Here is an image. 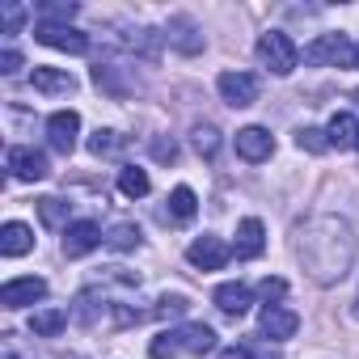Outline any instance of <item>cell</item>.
Listing matches in <instances>:
<instances>
[{
	"mask_svg": "<svg viewBox=\"0 0 359 359\" xmlns=\"http://www.w3.org/2000/svg\"><path fill=\"white\" fill-rule=\"evenodd\" d=\"M292 250H296L300 266L309 271V279L321 287L342 283L346 271L355 266V233L342 216H330V212L300 220L292 233Z\"/></svg>",
	"mask_w": 359,
	"mask_h": 359,
	"instance_id": "1",
	"label": "cell"
},
{
	"mask_svg": "<svg viewBox=\"0 0 359 359\" xmlns=\"http://www.w3.org/2000/svg\"><path fill=\"white\" fill-rule=\"evenodd\" d=\"M216 346V330L203 321H187V325H169L165 334H156L148 342L152 359H177V355H208Z\"/></svg>",
	"mask_w": 359,
	"mask_h": 359,
	"instance_id": "2",
	"label": "cell"
},
{
	"mask_svg": "<svg viewBox=\"0 0 359 359\" xmlns=\"http://www.w3.org/2000/svg\"><path fill=\"white\" fill-rule=\"evenodd\" d=\"M258 60H262V68H271L275 76H292L296 64H300V47H296L283 30H266V34L258 39Z\"/></svg>",
	"mask_w": 359,
	"mask_h": 359,
	"instance_id": "3",
	"label": "cell"
},
{
	"mask_svg": "<svg viewBox=\"0 0 359 359\" xmlns=\"http://www.w3.org/2000/svg\"><path fill=\"white\" fill-rule=\"evenodd\" d=\"M304 64H313V68H346V64H355V47H351L346 34H317L304 47Z\"/></svg>",
	"mask_w": 359,
	"mask_h": 359,
	"instance_id": "4",
	"label": "cell"
},
{
	"mask_svg": "<svg viewBox=\"0 0 359 359\" xmlns=\"http://www.w3.org/2000/svg\"><path fill=\"white\" fill-rule=\"evenodd\" d=\"M9 177H18V182H43V177L51 173L47 169V156L39 152V148H26V144H18V148H9Z\"/></svg>",
	"mask_w": 359,
	"mask_h": 359,
	"instance_id": "5",
	"label": "cell"
},
{
	"mask_svg": "<svg viewBox=\"0 0 359 359\" xmlns=\"http://www.w3.org/2000/svg\"><path fill=\"white\" fill-rule=\"evenodd\" d=\"M216 89H220V97L229 102V106H254L258 102V76L254 72H220V81H216Z\"/></svg>",
	"mask_w": 359,
	"mask_h": 359,
	"instance_id": "6",
	"label": "cell"
},
{
	"mask_svg": "<svg viewBox=\"0 0 359 359\" xmlns=\"http://www.w3.org/2000/svg\"><path fill=\"white\" fill-rule=\"evenodd\" d=\"M229 258H233V250H229L220 237H212V233H208V237H195V241L187 245V262L199 266V271H220Z\"/></svg>",
	"mask_w": 359,
	"mask_h": 359,
	"instance_id": "7",
	"label": "cell"
},
{
	"mask_svg": "<svg viewBox=\"0 0 359 359\" xmlns=\"http://www.w3.org/2000/svg\"><path fill=\"white\" fill-rule=\"evenodd\" d=\"M97 245H106V237H102V229L93 220H76V224L64 229V258H85Z\"/></svg>",
	"mask_w": 359,
	"mask_h": 359,
	"instance_id": "8",
	"label": "cell"
},
{
	"mask_svg": "<svg viewBox=\"0 0 359 359\" xmlns=\"http://www.w3.org/2000/svg\"><path fill=\"white\" fill-rule=\"evenodd\" d=\"M47 296V279L39 275H26V279H9L0 287V304L5 309H26V304H39Z\"/></svg>",
	"mask_w": 359,
	"mask_h": 359,
	"instance_id": "9",
	"label": "cell"
},
{
	"mask_svg": "<svg viewBox=\"0 0 359 359\" xmlns=\"http://www.w3.org/2000/svg\"><path fill=\"white\" fill-rule=\"evenodd\" d=\"M34 39H39L43 47L68 51V55H85V51H89V34H81V30H72V26H43V22H39Z\"/></svg>",
	"mask_w": 359,
	"mask_h": 359,
	"instance_id": "10",
	"label": "cell"
},
{
	"mask_svg": "<svg viewBox=\"0 0 359 359\" xmlns=\"http://www.w3.org/2000/svg\"><path fill=\"white\" fill-rule=\"evenodd\" d=\"M76 135H81V114L76 110H55L51 118H47V140H51V148L55 152H72L76 148Z\"/></svg>",
	"mask_w": 359,
	"mask_h": 359,
	"instance_id": "11",
	"label": "cell"
},
{
	"mask_svg": "<svg viewBox=\"0 0 359 359\" xmlns=\"http://www.w3.org/2000/svg\"><path fill=\"white\" fill-rule=\"evenodd\" d=\"M258 330H262L271 342H287V338L300 330V317H296L292 309H283V304H266L262 317H258Z\"/></svg>",
	"mask_w": 359,
	"mask_h": 359,
	"instance_id": "12",
	"label": "cell"
},
{
	"mask_svg": "<svg viewBox=\"0 0 359 359\" xmlns=\"http://www.w3.org/2000/svg\"><path fill=\"white\" fill-rule=\"evenodd\" d=\"M262 250H266V229H262L258 216H245V220L237 224V245H233V254H237L241 262H250V258H262Z\"/></svg>",
	"mask_w": 359,
	"mask_h": 359,
	"instance_id": "13",
	"label": "cell"
},
{
	"mask_svg": "<svg viewBox=\"0 0 359 359\" xmlns=\"http://www.w3.org/2000/svg\"><path fill=\"white\" fill-rule=\"evenodd\" d=\"M271 152H275V140H271L266 127H241V131H237V156H241V161H254V165H258V161H266Z\"/></svg>",
	"mask_w": 359,
	"mask_h": 359,
	"instance_id": "14",
	"label": "cell"
},
{
	"mask_svg": "<svg viewBox=\"0 0 359 359\" xmlns=\"http://www.w3.org/2000/svg\"><path fill=\"white\" fill-rule=\"evenodd\" d=\"M212 300H216V309H220L224 317H245L250 304H254V292H250L245 283H220Z\"/></svg>",
	"mask_w": 359,
	"mask_h": 359,
	"instance_id": "15",
	"label": "cell"
},
{
	"mask_svg": "<svg viewBox=\"0 0 359 359\" xmlns=\"http://www.w3.org/2000/svg\"><path fill=\"white\" fill-rule=\"evenodd\" d=\"M30 85L39 93H47V97H60V93H72L76 89V76L64 72V68H34L30 72Z\"/></svg>",
	"mask_w": 359,
	"mask_h": 359,
	"instance_id": "16",
	"label": "cell"
},
{
	"mask_svg": "<svg viewBox=\"0 0 359 359\" xmlns=\"http://www.w3.org/2000/svg\"><path fill=\"white\" fill-rule=\"evenodd\" d=\"M30 250H34V233L22 220H9L5 229H0V254H5V258H22Z\"/></svg>",
	"mask_w": 359,
	"mask_h": 359,
	"instance_id": "17",
	"label": "cell"
},
{
	"mask_svg": "<svg viewBox=\"0 0 359 359\" xmlns=\"http://www.w3.org/2000/svg\"><path fill=\"white\" fill-rule=\"evenodd\" d=\"M165 39H169L177 51H187V55H195V51L203 47V34L195 30V22H191V18H169V26H165Z\"/></svg>",
	"mask_w": 359,
	"mask_h": 359,
	"instance_id": "18",
	"label": "cell"
},
{
	"mask_svg": "<svg viewBox=\"0 0 359 359\" xmlns=\"http://www.w3.org/2000/svg\"><path fill=\"white\" fill-rule=\"evenodd\" d=\"M325 135H330V148H355V140H359V123L351 118V114H334L330 118V127H325Z\"/></svg>",
	"mask_w": 359,
	"mask_h": 359,
	"instance_id": "19",
	"label": "cell"
},
{
	"mask_svg": "<svg viewBox=\"0 0 359 359\" xmlns=\"http://www.w3.org/2000/svg\"><path fill=\"white\" fill-rule=\"evenodd\" d=\"M39 220H43L47 229H68V224H72V203L47 195V199H39Z\"/></svg>",
	"mask_w": 359,
	"mask_h": 359,
	"instance_id": "20",
	"label": "cell"
},
{
	"mask_svg": "<svg viewBox=\"0 0 359 359\" xmlns=\"http://www.w3.org/2000/svg\"><path fill=\"white\" fill-rule=\"evenodd\" d=\"M64 325H68V313L64 309H39L30 317V334H39V338H55Z\"/></svg>",
	"mask_w": 359,
	"mask_h": 359,
	"instance_id": "21",
	"label": "cell"
},
{
	"mask_svg": "<svg viewBox=\"0 0 359 359\" xmlns=\"http://www.w3.org/2000/svg\"><path fill=\"white\" fill-rule=\"evenodd\" d=\"M195 212H199V199H195V191H191V187H177V191L169 195V216H173L177 224L195 220Z\"/></svg>",
	"mask_w": 359,
	"mask_h": 359,
	"instance_id": "22",
	"label": "cell"
},
{
	"mask_svg": "<svg viewBox=\"0 0 359 359\" xmlns=\"http://www.w3.org/2000/svg\"><path fill=\"white\" fill-rule=\"evenodd\" d=\"M148 187H152V182H148L144 169H135V165H123V169H118V191H123L127 199H144Z\"/></svg>",
	"mask_w": 359,
	"mask_h": 359,
	"instance_id": "23",
	"label": "cell"
},
{
	"mask_svg": "<svg viewBox=\"0 0 359 359\" xmlns=\"http://www.w3.org/2000/svg\"><path fill=\"white\" fill-rule=\"evenodd\" d=\"M123 148H127V135H118V131H102V127H97V131L89 135V152H93V156H118Z\"/></svg>",
	"mask_w": 359,
	"mask_h": 359,
	"instance_id": "24",
	"label": "cell"
},
{
	"mask_svg": "<svg viewBox=\"0 0 359 359\" xmlns=\"http://www.w3.org/2000/svg\"><path fill=\"white\" fill-rule=\"evenodd\" d=\"M191 144H195V152H199V156H208V161H212V156H216V148H220V131H216L212 123H199V127L191 131Z\"/></svg>",
	"mask_w": 359,
	"mask_h": 359,
	"instance_id": "25",
	"label": "cell"
},
{
	"mask_svg": "<svg viewBox=\"0 0 359 359\" xmlns=\"http://www.w3.org/2000/svg\"><path fill=\"white\" fill-rule=\"evenodd\" d=\"M39 18H43V26H68L76 18V5H72V0H55V5L39 9Z\"/></svg>",
	"mask_w": 359,
	"mask_h": 359,
	"instance_id": "26",
	"label": "cell"
},
{
	"mask_svg": "<svg viewBox=\"0 0 359 359\" xmlns=\"http://www.w3.org/2000/svg\"><path fill=\"white\" fill-rule=\"evenodd\" d=\"M0 359H34V346H26L22 334H0Z\"/></svg>",
	"mask_w": 359,
	"mask_h": 359,
	"instance_id": "27",
	"label": "cell"
},
{
	"mask_svg": "<svg viewBox=\"0 0 359 359\" xmlns=\"http://www.w3.org/2000/svg\"><path fill=\"white\" fill-rule=\"evenodd\" d=\"M152 313H156V317H165V321H169V317H187V313H191V300H187L182 292H173V296H161Z\"/></svg>",
	"mask_w": 359,
	"mask_h": 359,
	"instance_id": "28",
	"label": "cell"
},
{
	"mask_svg": "<svg viewBox=\"0 0 359 359\" xmlns=\"http://www.w3.org/2000/svg\"><path fill=\"white\" fill-rule=\"evenodd\" d=\"M106 245H110V250H135V245H140V229H135V224H114V229L106 233Z\"/></svg>",
	"mask_w": 359,
	"mask_h": 359,
	"instance_id": "29",
	"label": "cell"
},
{
	"mask_svg": "<svg viewBox=\"0 0 359 359\" xmlns=\"http://www.w3.org/2000/svg\"><path fill=\"white\" fill-rule=\"evenodd\" d=\"M296 144H300L304 152H330V135H325L321 127H300V131H296Z\"/></svg>",
	"mask_w": 359,
	"mask_h": 359,
	"instance_id": "30",
	"label": "cell"
},
{
	"mask_svg": "<svg viewBox=\"0 0 359 359\" xmlns=\"http://www.w3.org/2000/svg\"><path fill=\"white\" fill-rule=\"evenodd\" d=\"M22 22H26V9L22 5H13V0H9V5H0V30H5V34H18Z\"/></svg>",
	"mask_w": 359,
	"mask_h": 359,
	"instance_id": "31",
	"label": "cell"
},
{
	"mask_svg": "<svg viewBox=\"0 0 359 359\" xmlns=\"http://www.w3.org/2000/svg\"><path fill=\"white\" fill-rule=\"evenodd\" d=\"M258 296H262V300H283V296H287V283H283V279H271V275H266V279L258 283Z\"/></svg>",
	"mask_w": 359,
	"mask_h": 359,
	"instance_id": "32",
	"label": "cell"
},
{
	"mask_svg": "<svg viewBox=\"0 0 359 359\" xmlns=\"http://www.w3.org/2000/svg\"><path fill=\"white\" fill-rule=\"evenodd\" d=\"M152 156L165 161V165H173V161H177V144H173V140H152Z\"/></svg>",
	"mask_w": 359,
	"mask_h": 359,
	"instance_id": "33",
	"label": "cell"
},
{
	"mask_svg": "<svg viewBox=\"0 0 359 359\" xmlns=\"http://www.w3.org/2000/svg\"><path fill=\"white\" fill-rule=\"evenodd\" d=\"M0 72H5V76H18L22 72V55L13 47H5V55H0Z\"/></svg>",
	"mask_w": 359,
	"mask_h": 359,
	"instance_id": "34",
	"label": "cell"
},
{
	"mask_svg": "<svg viewBox=\"0 0 359 359\" xmlns=\"http://www.w3.org/2000/svg\"><path fill=\"white\" fill-rule=\"evenodd\" d=\"M216 359H254V351H250V346H224Z\"/></svg>",
	"mask_w": 359,
	"mask_h": 359,
	"instance_id": "35",
	"label": "cell"
},
{
	"mask_svg": "<svg viewBox=\"0 0 359 359\" xmlns=\"http://www.w3.org/2000/svg\"><path fill=\"white\" fill-rule=\"evenodd\" d=\"M351 313H355V321H359V296H355V309H351Z\"/></svg>",
	"mask_w": 359,
	"mask_h": 359,
	"instance_id": "36",
	"label": "cell"
},
{
	"mask_svg": "<svg viewBox=\"0 0 359 359\" xmlns=\"http://www.w3.org/2000/svg\"><path fill=\"white\" fill-rule=\"evenodd\" d=\"M351 68H359V47H355V64H351Z\"/></svg>",
	"mask_w": 359,
	"mask_h": 359,
	"instance_id": "37",
	"label": "cell"
},
{
	"mask_svg": "<svg viewBox=\"0 0 359 359\" xmlns=\"http://www.w3.org/2000/svg\"><path fill=\"white\" fill-rule=\"evenodd\" d=\"M355 102H359V93H355Z\"/></svg>",
	"mask_w": 359,
	"mask_h": 359,
	"instance_id": "38",
	"label": "cell"
},
{
	"mask_svg": "<svg viewBox=\"0 0 359 359\" xmlns=\"http://www.w3.org/2000/svg\"><path fill=\"white\" fill-rule=\"evenodd\" d=\"M355 148H359V140H355Z\"/></svg>",
	"mask_w": 359,
	"mask_h": 359,
	"instance_id": "39",
	"label": "cell"
}]
</instances>
